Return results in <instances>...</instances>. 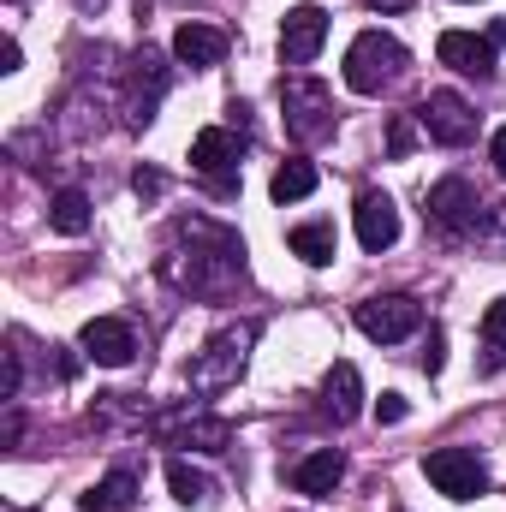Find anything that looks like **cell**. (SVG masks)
<instances>
[{
	"label": "cell",
	"instance_id": "7402d4cb",
	"mask_svg": "<svg viewBox=\"0 0 506 512\" xmlns=\"http://www.w3.org/2000/svg\"><path fill=\"white\" fill-rule=\"evenodd\" d=\"M316 179H322V173H316V161H286V167L268 179V197H274V203H298V197H310V191H316Z\"/></svg>",
	"mask_w": 506,
	"mask_h": 512
},
{
	"label": "cell",
	"instance_id": "f1b7e54d",
	"mask_svg": "<svg viewBox=\"0 0 506 512\" xmlns=\"http://www.w3.org/2000/svg\"><path fill=\"white\" fill-rule=\"evenodd\" d=\"M489 161H495V173L506 179V126L495 131V143H489Z\"/></svg>",
	"mask_w": 506,
	"mask_h": 512
},
{
	"label": "cell",
	"instance_id": "8fae6325",
	"mask_svg": "<svg viewBox=\"0 0 506 512\" xmlns=\"http://www.w3.org/2000/svg\"><path fill=\"white\" fill-rule=\"evenodd\" d=\"M239 155H245V131H233V126H209L191 137V167L209 173V179H221V185L239 167Z\"/></svg>",
	"mask_w": 506,
	"mask_h": 512
},
{
	"label": "cell",
	"instance_id": "e0dca14e",
	"mask_svg": "<svg viewBox=\"0 0 506 512\" xmlns=\"http://www.w3.org/2000/svg\"><path fill=\"white\" fill-rule=\"evenodd\" d=\"M322 411H328L334 423H352V417L364 411V382H358L352 364H334V370L322 376Z\"/></svg>",
	"mask_w": 506,
	"mask_h": 512
},
{
	"label": "cell",
	"instance_id": "d6986e66",
	"mask_svg": "<svg viewBox=\"0 0 506 512\" xmlns=\"http://www.w3.org/2000/svg\"><path fill=\"white\" fill-rule=\"evenodd\" d=\"M137 501V471H108L90 495H78V507L84 512H120Z\"/></svg>",
	"mask_w": 506,
	"mask_h": 512
},
{
	"label": "cell",
	"instance_id": "30bf717a",
	"mask_svg": "<svg viewBox=\"0 0 506 512\" xmlns=\"http://www.w3.org/2000/svg\"><path fill=\"white\" fill-rule=\"evenodd\" d=\"M84 358H96L102 370H126L131 358H137V334H131V322H120V316H96V322H84Z\"/></svg>",
	"mask_w": 506,
	"mask_h": 512
},
{
	"label": "cell",
	"instance_id": "9c48e42d",
	"mask_svg": "<svg viewBox=\"0 0 506 512\" xmlns=\"http://www.w3.org/2000/svg\"><path fill=\"white\" fill-rule=\"evenodd\" d=\"M429 221H435L441 233H477L483 203H477V191H471L465 179H441V185L429 191Z\"/></svg>",
	"mask_w": 506,
	"mask_h": 512
},
{
	"label": "cell",
	"instance_id": "52a82bcc",
	"mask_svg": "<svg viewBox=\"0 0 506 512\" xmlns=\"http://www.w3.org/2000/svg\"><path fill=\"white\" fill-rule=\"evenodd\" d=\"M417 120H423V131H429L435 143H447V149H459V143L477 137V108H471L459 90H429L423 108H417Z\"/></svg>",
	"mask_w": 506,
	"mask_h": 512
},
{
	"label": "cell",
	"instance_id": "cb8c5ba5",
	"mask_svg": "<svg viewBox=\"0 0 506 512\" xmlns=\"http://www.w3.org/2000/svg\"><path fill=\"white\" fill-rule=\"evenodd\" d=\"M501 364H506V298H495L483 310V370L495 376Z\"/></svg>",
	"mask_w": 506,
	"mask_h": 512
},
{
	"label": "cell",
	"instance_id": "4316f807",
	"mask_svg": "<svg viewBox=\"0 0 506 512\" xmlns=\"http://www.w3.org/2000/svg\"><path fill=\"white\" fill-rule=\"evenodd\" d=\"M405 411H411V405H405L399 393H381V399H376V417H381V423H405Z\"/></svg>",
	"mask_w": 506,
	"mask_h": 512
},
{
	"label": "cell",
	"instance_id": "ffe728a7",
	"mask_svg": "<svg viewBox=\"0 0 506 512\" xmlns=\"http://www.w3.org/2000/svg\"><path fill=\"white\" fill-rule=\"evenodd\" d=\"M48 221H54V233H66V239H78V233L90 227V197H84L78 185H66V191H54V203H48Z\"/></svg>",
	"mask_w": 506,
	"mask_h": 512
},
{
	"label": "cell",
	"instance_id": "83f0119b",
	"mask_svg": "<svg viewBox=\"0 0 506 512\" xmlns=\"http://www.w3.org/2000/svg\"><path fill=\"white\" fill-rule=\"evenodd\" d=\"M387 149H393V155H411V120H393V131H387Z\"/></svg>",
	"mask_w": 506,
	"mask_h": 512
},
{
	"label": "cell",
	"instance_id": "ac0fdd59",
	"mask_svg": "<svg viewBox=\"0 0 506 512\" xmlns=\"http://www.w3.org/2000/svg\"><path fill=\"white\" fill-rule=\"evenodd\" d=\"M161 429H173L179 447H197V453H227V447H233V423H227V417H203V411H191V417L161 423Z\"/></svg>",
	"mask_w": 506,
	"mask_h": 512
},
{
	"label": "cell",
	"instance_id": "44dd1931",
	"mask_svg": "<svg viewBox=\"0 0 506 512\" xmlns=\"http://www.w3.org/2000/svg\"><path fill=\"white\" fill-rule=\"evenodd\" d=\"M292 251L304 256L310 268H328L334 251H340V239H334V227H328V221H304V227H292Z\"/></svg>",
	"mask_w": 506,
	"mask_h": 512
},
{
	"label": "cell",
	"instance_id": "9a60e30c",
	"mask_svg": "<svg viewBox=\"0 0 506 512\" xmlns=\"http://www.w3.org/2000/svg\"><path fill=\"white\" fill-rule=\"evenodd\" d=\"M399 239V209H393V197L387 191H364L358 197V245L364 251H387Z\"/></svg>",
	"mask_w": 506,
	"mask_h": 512
},
{
	"label": "cell",
	"instance_id": "2e32d148",
	"mask_svg": "<svg viewBox=\"0 0 506 512\" xmlns=\"http://www.w3.org/2000/svg\"><path fill=\"white\" fill-rule=\"evenodd\" d=\"M346 483V459L334 453V447H316V453H304L298 465H292V489L298 495H334Z\"/></svg>",
	"mask_w": 506,
	"mask_h": 512
},
{
	"label": "cell",
	"instance_id": "ba28073f",
	"mask_svg": "<svg viewBox=\"0 0 506 512\" xmlns=\"http://www.w3.org/2000/svg\"><path fill=\"white\" fill-rule=\"evenodd\" d=\"M322 42H328V12H322V6H292V12L280 18V54H286L292 66H310V60L322 54Z\"/></svg>",
	"mask_w": 506,
	"mask_h": 512
},
{
	"label": "cell",
	"instance_id": "4dcf8cb0",
	"mask_svg": "<svg viewBox=\"0 0 506 512\" xmlns=\"http://www.w3.org/2000/svg\"><path fill=\"white\" fill-rule=\"evenodd\" d=\"M370 6H393V12H399V6H411V0H370Z\"/></svg>",
	"mask_w": 506,
	"mask_h": 512
},
{
	"label": "cell",
	"instance_id": "484cf974",
	"mask_svg": "<svg viewBox=\"0 0 506 512\" xmlns=\"http://www.w3.org/2000/svg\"><path fill=\"white\" fill-rule=\"evenodd\" d=\"M441 358H447V334H441V328H429V340H423V370L435 376V370H441Z\"/></svg>",
	"mask_w": 506,
	"mask_h": 512
},
{
	"label": "cell",
	"instance_id": "603a6c76",
	"mask_svg": "<svg viewBox=\"0 0 506 512\" xmlns=\"http://www.w3.org/2000/svg\"><path fill=\"white\" fill-rule=\"evenodd\" d=\"M167 489H173V501H179V507H209V495H215V483H209L197 465H185V459H173V465H167Z\"/></svg>",
	"mask_w": 506,
	"mask_h": 512
},
{
	"label": "cell",
	"instance_id": "d4e9b609",
	"mask_svg": "<svg viewBox=\"0 0 506 512\" xmlns=\"http://www.w3.org/2000/svg\"><path fill=\"white\" fill-rule=\"evenodd\" d=\"M477 245L495 251V256H506V203H489V209H483V221H477Z\"/></svg>",
	"mask_w": 506,
	"mask_h": 512
},
{
	"label": "cell",
	"instance_id": "7c38bea8",
	"mask_svg": "<svg viewBox=\"0 0 506 512\" xmlns=\"http://www.w3.org/2000/svg\"><path fill=\"white\" fill-rule=\"evenodd\" d=\"M441 66H453L459 78H495V42L489 36H471V30H447L435 42Z\"/></svg>",
	"mask_w": 506,
	"mask_h": 512
},
{
	"label": "cell",
	"instance_id": "277c9868",
	"mask_svg": "<svg viewBox=\"0 0 506 512\" xmlns=\"http://www.w3.org/2000/svg\"><path fill=\"white\" fill-rule=\"evenodd\" d=\"M280 108H286V131H292L298 143H328V137H334V90H328V84H316V78H286Z\"/></svg>",
	"mask_w": 506,
	"mask_h": 512
},
{
	"label": "cell",
	"instance_id": "5b68a950",
	"mask_svg": "<svg viewBox=\"0 0 506 512\" xmlns=\"http://www.w3.org/2000/svg\"><path fill=\"white\" fill-rule=\"evenodd\" d=\"M423 477L447 495V501H477L489 489V465L471 453V447H435L423 459Z\"/></svg>",
	"mask_w": 506,
	"mask_h": 512
},
{
	"label": "cell",
	"instance_id": "8992f818",
	"mask_svg": "<svg viewBox=\"0 0 506 512\" xmlns=\"http://www.w3.org/2000/svg\"><path fill=\"white\" fill-rule=\"evenodd\" d=\"M358 328L381 340V346H393V340H411L417 328H423V304L417 298H405V292H381V298H364L358 310Z\"/></svg>",
	"mask_w": 506,
	"mask_h": 512
},
{
	"label": "cell",
	"instance_id": "4fadbf2b",
	"mask_svg": "<svg viewBox=\"0 0 506 512\" xmlns=\"http://www.w3.org/2000/svg\"><path fill=\"white\" fill-rule=\"evenodd\" d=\"M161 90H167V66L143 48V54L131 60V96H126V120H131V126H149V120H155Z\"/></svg>",
	"mask_w": 506,
	"mask_h": 512
},
{
	"label": "cell",
	"instance_id": "5bb4252c",
	"mask_svg": "<svg viewBox=\"0 0 506 512\" xmlns=\"http://www.w3.org/2000/svg\"><path fill=\"white\" fill-rule=\"evenodd\" d=\"M173 60L191 66V72H209V66L227 60V36L215 24H179L173 30Z\"/></svg>",
	"mask_w": 506,
	"mask_h": 512
},
{
	"label": "cell",
	"instance_id": "3957f363",
	"mask_svg": "<svg viewBox=\"0 0 506 512\" xmlns=\"http://www.w3.org/2000/svg\"><path fill=\"white\" fill-rule=\"evenodd\" d=\"M256 322H233V328H221L197 358H191V387L197 393H221V387H233L239 376H245V358H251L256 346Z\"/></svg>",
	"mask_w": 506,
	"mask_h": 512
},
{
	"label": "cell",
	"instance_id": "f546056e",
	"mask_svg": "<svg viewBox=\"0 0 506 512\" xmlns=\"http://www.w3.org/2000/svg\"><path fill=\"white\" fill-rule=\"evenodd\" d=\"M131 185H137V197H161V173H137Z\"/></svg>",
	"mask_w": 506,
	"mask_h": 512
},
{
	"label": "cell",
	"instance_id": "6da1fadb",
	"mask_svg": "<svg viewBox=\"0 0 506 512\" xmlns=\"http://www.w3.org/2000/svg\"><path fill=\"white\" fill-rule=\"evenodd\" d=\"M161 274L185 292H227L233 280H245V245L215 221H179Z\"/></svg>",
	"mask_w": 506,
	"mask_h": 512
},
{
	"label": "cell",
	"instance_id": "7a4b0ae2",
	"mask_svg": "<svg viewBox=\"0 0 506 512\" xmlns=\"http://www.w3.org/2000/svg\"><path fill=\"white\" fill-rule=\"evenodd\" d=\"M405 66H411V54H405V42L387 36V30H364V36L346 48V84H352L358 96H381L387 84L405 78Z\"/></svg>",
	"mask_w": 506,
	"mask_h": 512
}]
</instances>
